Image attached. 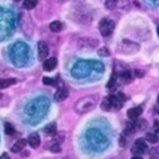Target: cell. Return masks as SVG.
<instances>
[{
  "mask_svg": "<svg viewBox=\"0 0 159 159\" xmlns=\"http://www.w3.org/2000/svg\"><path fill=\"white\" fill-rule=\"evenodd\" d=\"M9 56L15 66H24L29 60V46L24 42H16L10 46Z\"/></svg>",
  "mask_w": 159,
  "mask_h": 159,
  "instance_id": "1",
  "label": "cell"
},
{
  "mask_svg": "<svg viewBox=\"0 0 159 159\" xmlns=\"http://www.w3.org/2000/svg\"><path fill=\"white\" fill-rule=\"evenodd\" d=\"M12 15L4 9H0V40L7 37L12 31Z\"/></svg>",
  "mask_w": 159,
  "mask_h": 159,
  "instance_id": "2",
  "label": "cell"
},
{
  "mask_svg": "<svg viewBox=\"0 0 159 159\" xmlns=\"http://www.w3.org/2000/svg\"><path fill=\"white\" fill-rule=\"evenodd\" d=\"M97 103H98V96L97 94L86 96L75 103V111L77 113H86V112L93 109Z\"/></svg>",
  "mask_w": 159,
  "mask_h": 159,
  "instance_id": "3",
  "label": "cell"
},
{
  "mask_svg": "<svg viewBox=\"0 0 159 159\" xmlns=\"http://www.w3.org/2000/svg\"><path fill=\"white\" fill-rule=\"evenodd\" d=\"M91 65L92 62H88V61H80L77 62L73 67H72V75L77 78H82V77H86L91 73L92 68H91Z\"/></svg>",
  "mask_w": 159,
  "mask_h": 159,
  "instance_id": "4",
  "label": "cell"
},
{
  "mask_svg": "<svg viewBox=\"0 0 159 159\" xmlns=\"http://www.w3.org/2000/svg\"><path fill=\"white\" fill-rule=\"evenodd\" d=\"M138 51H139V45L129 40H123L118 45V52L124 53V55H133Z\"/></svg>",
  "mask_w": 159,
  "mask_h": 159,
  "instance_id": "5",
  "label": "cell"
},
{
  "mask_svg": "<svg viewBox=\"0 0 159 159\" xmlns=\"http://www.w3.org/2000/svg\"><path fill=\"white\" fill-rule=\"evenodd\" d=\"M98 29H99V32L102 36H108L112 34V31L114 29V21H112L109 19H102L99 21Z\"/></svg>",
  "mask_w": 159,
  "mask_h": 159,
  "instance_id": "6",
  "label": "cell"
},
{
  "mask_svg": "<svg viewBox=\"0 0 159 159\" xmlns=\"http://www.w3.org/2000/svg\"><path fill=\"white\" fill-rule=\"evenodd\" d=\"M147 148H148L147 147V143L143 139H138V140H135V143L132 147V153L134 155H142L143 153H145Z\"/></svg>",
  "mask_w": 159,
  "mask_h": 159,
  "instance_id": "7",
  "label": "cell"
},
{
  "mask_svg": "<svg viewBox=\"0 0 159 159\" xmlns=\"http://www.w3.org/2000/svg\"><path fill=\"white\" fill-rule=\"evenodd\" d=\"M37 52H39V58L40 60H45L48 55V46L46 42L43 41H40L37 43Z\"/></svg>",
  "mask_w": 159,
  "mask_h": 159,
  "instance_id": "8",
  "label": "cell"
},
{
  "mask_svg": "<svg viewBox=\"0 0 159 159\" xmlns=\"http://www.w3.org/2000/svg\"><path fill=\"white\" fill-rule=\"evenodd\" d=\"M111 98H112V107L114 108V109H119V108H122V106H123V103H124V96L122 94V93H118V94H116V96H111Z\"/></svg>",
  "mask_w": 159,
  "mask_h": 159,
  "instance_id": "9",
  "label": "cell"
},
{
  "mask_svg": "<svg viewBox=\"0 0 159 159\" xmlns=\"http://www.w3.org/2000/svg\"><path fill=\"white\" fill-rule=\"evenodd\" d=\"M142 112H143V108L142 107H133V108H130L127 112V116H128L129 119L137 120V118H139V116L142 114Z\"/></svg>",
  "mask_w": 159,
  "mask_h": 159,
  "instance_id": "10",
  "label": "cell"
},
{
  "mask_svg": "<svg viewBox=\"0 0 159 159\" xmlns=\"http://www.w3.org/2000/svg\"><path fill=\"white\" fill-rule=\"evenodd\" d=\"M56 66H57V60L55 57H50V58H47V60L43 61V70L47 71V72L55 70Z\"/></svg>",
  "mask_w": 159,
  "mask_h": 159,
  "instance_id": "11",
  "label": "cell"
},
{
  "mask_svg": "<svg viewBox=\"0 0 159 159\" xmlns=\"http://www.w3.org/2000/svg\"><path fill=\"white\" fill-rule=\"evenodd\" d=\"M67 97H68V91H67V88H65V87H60V88L55 92V99L58 101V102L65 101Z\"/></svg>",
  "mask_w": 159,
  "mask_h": 159,
  "instance_id": "12",
  "label": "cell"
},
{
  "mask_svg": "<svg viewBox=\"0 0 159 159\" xmlns=\"http://www.w3.org/2000/svg\"><path fill=\"white\" fill-rule=\"evenodd\" d=\"M40 142H41V139H40L39 133H31V134L29 135V138H27V143H29L30 147H32V148H37V147L40 145Z\"/></svg>",
  "mask_w": 159,
  "mask_h": 159,
  "instance_id": "13",
  "label": "cell"
},
{
  "mask_svg": "<svg viewBox=\"0 0 159 159\" xmlns=\"http://www.w3.org/2000/svg\"><path fill=\"white\" fill-rule=\"evenodd\" d=\"M26 143H27V140H25V139H19V140L11 147V152H14V153H20L22 149H25Z\"/></svg>",
  "mask_w": 159,
  "mask_h": 159,
  "instance_id": "14",
  "label": "cell"
},
{
  "mask_svg": "<svg viewBox=\"0 0 159 159\" xmlns=\"http://www.w3.org/2000/svg\"><path fill=\"white\" fill-rule=\"evenodd\" d=\"M14 83H16V80L15 78H1L0 80V89L7 88V87L12 86Z\"/></svg>",
  "mask_w": 159,
  "mask_h": 159,
  "instance_id": "15",
  "label": "cell"
},
{
  "mask_svg": "<svg viewBox=\"0 0 159 159\" xmlns=\"http://www.w3.org/2000/svg\"><path fill=\"white\" fill-rule=\"evenodd\" d=\"M101 108H102L103 111H109L111 108H113V107H112V98H111V96H109V97H104V98L102 99Z\"/></svg>",
  "mask_w": 159,
  "mask_h": 159,
  "instance_id": "16",
  "label": "cell"
},
{
  "mask_svg": "<svg viewBox=\"0 0 159 159\" xmlns=\"http://www.w3.org/2000/svg\"><path fill=\"white\" fill-rule=\"evenodd\" d=\"M43 132H45L46 134H48V135H53V134L57 132V125H56V123L52 122V123L47 124V125L43 128Z\"/></svg>",
  "mask_w": 159,
  "mask_h": 159,
  "instance_id": "17",
  "label": "cell"
},
{
  "mask_svg": "<svg viewBox=\"0 0 159 159\" xmlns=\"http://www.w3.org/2000/svg\"><path fill=\"white\" fill-rule=\"evenodd\" d=\"M4 130H5V133H6L7 135H14V134H15V128H14V125H12L11 123H9V122L4 123Z\"/></svg>",
  "mask_w": 159,
  "mask_h": 159,
  "instance_id": "18",
  "label": "cell"
},
{
  "mask_svg": "<svg viewBox=\"0 0 159 159\" xmlns=\"http://www.w3.org/2000/svg\"><path fill=\"white\" fill-rule=\"evenodd\" d=\"M61 29H62V24L60 21H52L50 24V30L52 32H58V31H61Z\"/></svg>",
  "mask_w": 159,
  "mask_h": 159,
  "instance_id": "19",
  "label": "cell"
},
{
  "mask_svg": "<svg viewBox=\"0 0 159 159\" xmlns=\"http://www.w3.org/2000/svg\"><path fill=\"white\" fill-rule=\"evenodd\" d=\"M145 140L149 142V143H152V144H155V143L158 142V135H157V133H147Z\"/></svg>",
  "mask_w": 159,
  "mask_h": 159,
  "instance_id": "20",
  "label": "cell"
},
{
  "mask_svg": "<svg viewBox=\"0 0 159 159\" xmlns=\"http://www.w3.org/2000/svg\"><path fill=\"white\" fill-rule=\"evenodd\" d=\"M37 5V0H24V7L26 10H31Z\"/></svg>",
  "mask_w": 159,
  "mask_h": 159,
  "instance_id": "21",
  "label": "cell"
},
{
  "mask_svg": "<svg viewBox=\"0 0 159 159\" xmlns=\"http://www.w3.org/2000/svg\"><path fill=\"white\" fill-rule=\"evenodd\" d=\"M149 158L150 159H159V149L158 148L149 149Z\"/></svg>",
  "mask_w": 159,
  "mask_h": 159,
  "instance_id": "22",
  "label": "cell"
},
{
  "mask_svg": "<svg viewBox=\"0 0 159 159\" xmlns=\"http://www.w3.org/2000/svg\"><path fill=\"white\" fill-rule=\"evenodd\" d=\"M117 4H118V0H106V7L109 10L114 9L117 6Z\"/></svg>",
  "mask_w": 159,
  "mask_h": 159,
  "instance_id": "23",
  "label": "cell"
},
{
  "mask_svg": "<svg viewBox=\"0 0 159 159\" xmlns=\"http://www.w3.org/2000/svg\"><path fill=\"white\" fill-rule=\"evenodd\" d=\"M42 82H43V84H47V86H55L56 84V81L53 78H50V77H43Z\"/></svg>",
  "mask_w": 159,
  "mask_h": 159,
  "instance_id": "24",
  "label": "cell"
},
{
  "mask_svg": "<svg viewBox=\"0 0 159 159\" xmlns=\"http://www.w3.org/2000/svg\"><path fill=\"white\" fill-rule=\"evenodd\" d=\"M97 53H98L99 56H109V50H108L107 47H101V48L97 51Z\"/></svg>",
  "mask_w": 159,
  "mask_h": 159,
  "instance_id": "25",
  "label": "cell"
},
{
  "mask_svg": "<svg viewBox=\"0 0 159 159\" xmlns=\"http://www.w3.org/2000/svg\"><path fill=\"white\" fill-rule=\"evenodd\" d=\"M7 102H9L7 97H6L5 94H1V93H0V107L6 106V104H7Z\"/></svg>",
  "mask_w": 159,
  "mask_h": 159,
  "instance_id": "26",
  "label": "cell"
},
{
  "mask_svg": "<svg viewBox=\"0 0 159 159\" xmlns=\"http://www.w3.org/2000/svg\"><path fill=\"white\" fill-rule=\"evenodd\" d=\"M51 150H52L53 153H58V152H61V147H60L58 144H55V145L51 147Z\"/></svg>",
  "mask_w": 159,
  "mask_h": 159,
  "instance_id": "27",
  "label": "cell"
},
{
  "mask_svg": "<svg viewBox=\"0 0 159 159\" xmlns=\"http://www.w3.org/2000/svg\"><path fill=\"white\" fill-rule=\"evenodd\" d=\"M135 77H143L144 76V71L143 70H135Z\"/></svg>",
  "mask_w": 159,
  "mask_h": 159,
  "instance_id": "28",
  "label": "cell"
},
{
  "mask_svg": "<svg viewBox=\"0 0 159 159\" xmlns=\"http://www.w3.org/2000/svg\"><path fill=\"white\" fill-rule=\"evenodd\" d=\"M119 144H120L122 147H124V145H125V139H124V134H122V135H120V139H119Z\"/></svg>",
  "mask_w": 159,
  "mask_h": 159,
  "instance_id": "29",
  "label": "cell"
},
{
  "mask_svg": "<svg viewBox=\"0 0 159 159\" xmlns=\"http://www.w3.org/2000/svg\"><path fill=\"white\" fill-rule=\"evenodd\" d=\"M154 129H155V132H159V120L154 122Z\"/></svg>",
  "mask_w": 159,
  "mask_h": 159,
  "instance_id": "30",
  "label": "cell"
},
{
  "mask_svg": "<svg viewBox=\"0 0 159 159\" xmlns=\"http://www.w3.org/2000/svg\"><path fill=\"white\" fill-rule=\"evenodd\" d=\"M0 159H10V157H9L7 154H2V155L0 157Z\"/></svg>",
  "mask_w": 159,
  "mask_h": 159,
  "instance_id": "31",
  "label": "cell"
},
{
  "mask_svg": "<svg viewBox=\"0 0 159 159\" xmlns=\"http://www.w3.org/2000/svg\"><path fill=\"white\" fill-rule=\"evenodd\" d=\"M132 159H142V157H140V155H134Z\"/></svg>",
  "mask_w": 159,
  "mask_h": 159,
  "instance_id": "32",
  "label": "cell"
},
{
  "mask_svg": "<svg viewBox=\"0 0 159 159\" xmlns=\"http://www.w3.org/2000/svg\"><path fill=\"white\" fill-rule=\"evenodd\" d=\"M157 101H158V103H159V96H158V99H157Z\"/></svg>",
  "mask_w": 159,
  "mask_h": 159,
  "instance_id": "33",
  "label": "cell"
},
{
  "mask_svg": "<svg viewBox=\"0 0 159 159\" xmlns=\"http://www.w3.org/2000/svg\"><path fill=\"white\" fill-rule=\"evenodd\" d=\"M158 36H159V27H158Z\"/></svg>",
  "mask_w": 159,
  "mask_h": 159,
  "instance_id": "34",
  "label": "cell"
},
{
  "mask_svg": "<svg viewBox=\"0 0 159 159\" xmlns=\"http://www.w3.org/2000/svg\"><path fill=\"white\" fill-rule=\"evenodd\" d=\"M158 114H159V109H158Z\"/></svg>",
  "mask_w": 159,
  "mask_h": 159,
  "instance_id": "35",
  "label": "cell"
}]
</instances>
